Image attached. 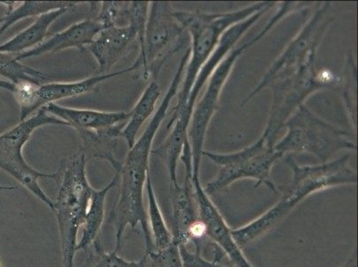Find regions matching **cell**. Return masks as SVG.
Here are the masks:
<instances>
[{
  "mask_svg": "<svg viewBox=\"0 0 358 267\" xmlns=\"http://www.w3.org/2000/svg\"><path fill=\"white\" fill-rule=\"evenodd\" d=\"M188 59L189 57L187 55L182 57L173 80L169 85L157 110H155L154 116L140 138L136 139L134 145L129 149L124 162L117 172L120 182V191L108 219V223L115 227V252L117 253L122 249L123 234L128 226L131 227L133 230H136L138 226H141L145 242V253L154 250L148 214L143 198L146 178L150 172V154H152V143L156 134L167 115L172 100L178 93Z\"/></svg>",
  "mask_w": 358,
  "mask_h": 267,
  "instance_id": "obj_1",
  "label": "cell"
},
{
  "mask_svg": "<svg viewBox=\"0 0 358 267\" xmlns=\"http://www.w3.org/2000/svg\"><path fill=\"white\" fill-rule=\"evenodd\" d=\"M350 155L321 164L301 166L291 155L285 164L292 171V178L278 191L282 195L274 206L245 226L232 229L234 240L241 249L248 247L278 226L299 204L312 194L341 185H356L357 171L350 165Z\"/></svg>",
  "mask_w": 358,
  "mask_h": 267,
  "instance_id": "obj_2",
  "label": "cell"
},
{
  "mask_svg": "<svg viewBox=\"0 0 358 267\" xmlns=\"http://www.w3.org/2000/svg\"><path fill=\"white\" fill-rule=\"evenodd\" d=\"M276 2L254 3L239 10L220 13L174 10L175 17L188 31L192 38L190 59L185 67V80L178 93V103L173 109L171 119H174L187 106L188 99L195 80L210 55L220 41L224 31L232 26L247 20L250 16L265 8H271Z\"/></svg>",
  "mask_w": 358,
  "mask_h": 267,
  "instance_id": "obj_3",
  "label": "cell"
},
{
  "mask_svg": "<svg viewBox=\"0 0 358 267\" xmlns=\"http://www.w3.org/2000/svg\"><path fill=\"white\" fill-rule=\"evenodd\" d=\"M87 154L79 150L57 173L58 191L54 212L59 227L64 267H74L78 233L89 210L95 189L87 177Z\"/></svg>",
  "mask_w": 358,
  "mask_h": 267,
  "instance_id": "obj_4",
  "label": "cell"
},
{
  "mask_svg": "<svg viewBox=\"0 0 358 267\" xmlns=\"http://www.w3.org/2000/svg\"><path fill=\"white\" fill-rule=\"evenodd\" d=\"M306 6L307 4L305 2H282L280 4L279 10L275 13L265 27L246 43L230 51L229 55L224 58L219 66L210 75L203 96H201L199 102L195 103L193 113H192L189 129H188V139H189L192 158H193V177H200L201 159L204 151V140L208 127L219 107L221 92L233 71L234 64L247 48L252 47L265 37L276 24H278L286 16L298 11L299 9L304 8Z\"/></svg>",
  "mask_w": 358,
  "mask_h": 267,
  "instance_id": "obj_5",
  "label": "cell"
},
{
  "mask_svg": "<svg viewBox=\"0 0 358 267\" xmlns=\"http://www.w3.org/2000/svg\"><path fill=\"white\" fill-rule=\"evenodd\" d=\"M341 78L328 70H319L315 63L299 67L276 77L269 87L272 101L268 122L262 136L266 144L274 147L278 134L295 110L305 104L312 94L337 86Z\"/></svg>",
  "mask_w": 358,
  "mask_h": 267,
  "instance_id": "obj_6",
  "label": "cell"
},
{
  "mask_svg": "<svg viewBox=\"0 0 358 267\" xmlns=\"http://www.w3.org/2000/svg\"><path fill=\"white\" fill-rule=\"evenodd\" d=\"M284 128L287 133L274 145L275 151L284 157L292 154H310L327 162L341 150H357L350 133L324 122L305 104L289 117Z\"/></svg>",
  "mask_w": 358,
  "mask_h": 267,
  "instance_id": "obj_7",
  "label": "cell"
},
{
  "mask_svg": "<svg viewBox=\"0 0 358 267\" xmlns=\"http://www.w3.org/2000/svg\"><path fill=\"white\" fill-rule=\"evenodd\" d=\"M203 156L219 166L216 178L203 187L209 196L220 193L241 179H253L256 181L254 189L265 185L273 193L278 194V188L270 175L273 166L284 156L266 144L262 136L238 152L217 154L203 151Z\"/></svg>",
  "mask_w": 358,
  "mask_h": 267,
  "instance_id": "obj_8",
  "label": "cell"
},
{
  "mask_svg": "<svg viewBox=\"0 0 358 267\" xmlns=\"http://www.w3.org/2000/svg\"><path fill=\"white\" fill-rule=\"evenodd\" d=\"M48 125L67 126L61 120L50 115L44 108L38 110L18 125L0 135V168L14 178L22 187L54 210V201L45 194L38 184L41 178H57V173H43L31 168L25 161L22 150L35 130Z\"/></svg>",
  "mask_w": 358,
  "mask_h": 267,
  "instance_id": "obj_9",
  "label": "cell"
},
{
  "mask_svg": "<svg viewBox=\"0 0 358 267\" xmlns=\"http://www.w3.org/2000/svg\"><path fill=\"white\" fill-rule=\"evenodd\" d=\"M174 10L169 2H150L144 44L132 65L135 70L142 68L145 80L156 77L165 60L184 48L185 30Z\"/></svg>",
  "mask_w": 358,
  "mask_h": 267,
  "instance_id": "obj_10",
  "label": "cell"
},
{
  "mask_svg": "<svg viewBox=\"0 0 358 267\" xmlns=\"http://www.w3.org/2000/svg\"><path fill=\"white\" fill-rule=\"evenodd\" d=\"M334 20L335 17L331 13V2L318 3L311 18L276 58L258 86L243 101L242 106H245L257 94L269 87L279 75L298 69L306 64L315 63L318 48Z\"/></svg>",
  "mask_w": 358,
  "mask_h": 267,
  "instance_id": "obj_11",
  "label": "cell"
},
{
  "mask_svg": "<svg viewBox=\"0 0 358 267\" xmlns=\"http://www.w3.org/2000/svg\"><path fill=\"white\" fill-rule=\"evenodd\" d=\"M136 71L130 66L116 73L96 75L83 80L73 82H50L36 86V85H22L15 87L14 92L16 101L20 106V120H24L38 110L57 101L73 99L83 94L92 92L103 81L120 76V75Z\"/></svg>",
  "mask_w": 358,
  "mask_h": 267,
  "instance_id": "obj_12",
  "label": "cell"
},
{
  "mask_svg": "<svg viewBox=\"0 0 358 267\" xmlns=\"http://www.w3.org/2000/svg\"><path fill=\"white\" fill-rule=\"evenodd\" d=\"M171 200L172 213V239L178 246L187 247L194 243L199 254L201 243L206 239L203 222L200 220L195 200L193 177L185 175L184 184L172 185Z\"/></svg>",
  "mask_w": 358,
  "mask_h": 267,
  "instance_id": "obj_13",
  "label": "cell"
},
{
  "mask_svg": "<svg viewBox=\"0 0 358 267\" xmlns=\"http://www.w3.org/2000/svg\"><path fill=\"white\" fill-rule=\"evenodd\" d=\"M193 185L198 213L208 240L219 247L223 255L229 257L236 267H254L234 240L232 229L224 219L219 208L211 201L210 196L205 193L200 177H193Z\"/></svg>",
  "mask_w": 358,
  "mask_h": 267,
  "instance_id": "obj_14",
  "label": "cell"
},
{
  "mask_svg": "<svg viewBox=\"0 0 358 267\" xmlns=\"http://www.w3.org/2000/svg\"><path fill=\"white\" fill-rule=\"evenodd\" d=\"M135 40H138V34L131 25H113L103 29L90 45V52L99 64V73H110L112 68L128 53Z\"/></svg>",
  "mask_w": 358,
  "mask_h": 267,
  "instance_id": "obj_15",
  "label": "cell"
},
{
  "mask_svg": "<svg viewBox=\"0 0 358 267\" xmlns=\"http://www.w3.org/2000/svg\"><path fill=\"white\" fill-rule=\"evenodd\" d=\"M50 115L80 132L102 133L118 128L129 119V113L70 108L57 103L43 107Z\"/></svg>",
  "mask_w": 358,
  "mask_h": 267,
  "instance_id": "obj_16",
  "label": "cell"
},
{
  "mask_svg": "<svg viewBox=\"0 0 358 267\" xmlns=\"http://www.w3.org/2000/svg\"><path fill=\"white\" fill-rule=\"evenodd\" d=\"M105 29L96 19H86L70 26L66 30L52 36L48 41L30 51L15 55L16 59L22 61L28 58L41 57L45 54L76 48L83 52L86 45L92 44L96 35Z\"/></svg>",
  "mask_w": 358,
  "mask_h": 267,
  "instance_id": "obj_17",
  "label": "cell"
},
{
  "mask_svg": "<svg viewBox=\"0 0 358 267\" xmlns=\"http://www.w3.org/2000/svg\"><path fill=\"white\" fill-rule=\"evenodd\" d=\"M270 8L263 9V10L256 13L255 15L250 16L247 20L241 22L239 24L232 26L229 30L224 31V34L221 37L219 44L215 48L213 53L210 55L209 59L201 68L199 73L197 75L196 80L194 84L193 89L191 90L189 99H188L187 106L185 110L189 113H193L194 107L196 103L198 94L203 89L204 84L207 82L208 80L213 74L216 68L219 66L221 62L227 57L231 50H233L234 45L237 43L240 38L245 34L249 28L255 24L263 15L269 10Z\"/></svg>",
  "mask_w": 358,
  "mask_h": 267,
  "instance_id": "obj_18",
  "label": "cell"
},
{
  "mask_svg": "<svg viewBox=\"0 0 358 267\" xmlns=\"http://www.w3.org/2000/svg\"><path fill=\"white\" fill-rule=\"evenodd\" d=\"M192 114L183 112L168 123L167 129H171L167 138L158 148L152 150V154L162 159L167 167L169 180L172 185H178L177 168L185 146L190 144L188 139V129Z\"/></svg>",
  "mask_w": 358,
  "mask_h": 267,
  "instance_id": "obj_19",
  "label": "cell"
},
{
  "mask_svg": "<svg viewBox=\"0 0 358 267\" xmlns=\"http://www.w3.org/2000/svg\"><path fill=\"white\" fill-rule=\"evenodd\" d=\"M73 8H64L41 15L36 18L34 24L15 35L11 40L0 45V52L19 55L30 51L43 43L48 29L62 15L66 14Z\"/></svg>",
  "mask_w": 358,
  "mask_h": 267,
  "instance_id": "obj_20",
  "label": "cell"
},
{
  "mask_svg": "<svg viewBox=\"0 0 358 267\" xmlns=\"http://www.w3.org/2000/svg\"><path fill=\"white\" fill-rule=\"evenodd\" d=\"M159 96L161 89L159 85L155 81H152L140 96L134 108L130 110L129 119L120 132V138L125 140L129 149L134 145L140 129L155 113L156 103Z\"/></svg>",
  "mask_w": 358,
  "mask_h": 267,
  "instance_id": "obj_21",
  "label": "cell"
},
{
  "mask_svg": "<svg viewBox=\"0 0 358 267\" xmlns=\"http://www.w3.org/2000/svg\"><path fill=\"white\" fill-rule=\"evenodd\" d=\"M119 182V174H115L113 180L101 190L94 191L92 200H91L89 210L85 217L84 223L81 226L80 240L78 243V250H86L92 245L96 239H99L101 227L105 219V207L107 194L115 187Z\"/></svg>",
  "mask_w": 358,
  "mask_h": 267,
  "instance_id": "obj_22",
  "label": "cell"
},
{
  "mask_svg": "<svg viewBox=\"0 0 358 267\" xmlns=\"http://www.w3.org/2000/svg\"><path fill=\"white\" fill-rule=\"evenodd\" d=\"M79 2L71 1H24V2H0L4 5L6 13L0 19V36L4 34L11 26L16 22L29 17H38L48 12L57 10L64 8H73Z\"/></svg>",
  "mask_w": 358,
  "mask_h": 267,
  "instance_id": "obj_23",
  "label": "cell"
},
{
  "mask_svg": "<svg viewBox=\"0 0 358 267\" xmlns=\"http://www.w3.org/2000/svg\"><path fill=\"white\" fill-rule=\"evenodd\" d=\"M0 78L15 85H40L47 83L50 78L41 71L22 64L16 59L15 55L0 52Z\"/></svg>",
  "mask_w": 358,
  "mask_h": 267,
  "instance_id": "obj_24",
  "label": "cell"
},
{
  "mask_svg": "<svg viewBox=\"0 0 358 267\" xmlns=\"http://www.w3.org/2000/svg\"><path fill=\"white\" fill-rule=\"evenodd\" d=\"M145 187L148 199L149 226L152 243H154V250H164L171 245L173 239H172L171 231H169L166 224L161 208L159 207L150 172L146 178Z\"/></svg>",
  "mask_w": 358,
  "mask_h": 267,
  "instance_id": "obj_25",
  "label": "cell"
},
{
  "mask_svg": "<svg viewBox=\"0 0 358 267\" xmlns=\"http://www.w3.org/2000/svg\"><path fill=\"white\" fill-rule=\"evenodd\" d=\"M86 252V259L80 267H150L145 255L139 261H128L120 257L115 250L106 252L99 238L87 247Z\"/></svg>",
  "mask_w": 358,
  "mask_h": 267,
  "instance_id": "obj_26",
  "label": "cell"
},
{
  "mask_svg": "<svg viewBox=\"0 0 358 267\" xmlns=\"http://www.w3.org/2000/svg\"><path fill=\"white\" fill-rule=\"evenodd\" d=\"M145 255L148 257L150 267H185L179 247L174 243L166 249L152 250Z\"/></svg>",
  "mask_w": 358,
  "mask_h": 267,
  "instance_id": "obj_27",
  "label": "cell"
},
{
  "mask_svg": "<svg viewBox=\"0 0 358 267\" xmlns=\"http://www.w3.org/2000/svg\"><path fill=\"white\" fill-rule=\"evenodd\" d=\"M126 2L105 1L101 3L99 15L96 17L103 27L116 25V21L120 16H123Z\"/></svg>",
  "mask_w": 358,
  "mask_h": 267,
  "instance_id": "obj_28",
  "label": "cell"
},
{
  "mask_svg": "<svg viewBox=\"0 0 358 267\" xmlns=\"http://www.w3.org/2000/svg\"><path fill=\"white\" fill-rule=\"evenodd\" d=\"M179 252L185 267H224L220 263L205 259L199 254L190 252L185 246L179 247Z\"/></svg>",
  "mask_w": 358,
  "mask_h": 267,
  "instance_id": "obj_29",
  "label": "cell"
},
{
  "mask_svg": "<svg viewBox=\"0 0 358 267\" xmlns=\"http://www.w3.org/2000/svg\"><path fill=\"white\" fill-rule=\"evenodd\" d=\"M338 267H357V249H355L351 255L348 257L346 261Z\"/></svg>",
  "mask_w": 358,
  "mask_h": 267,
  "instance_id": "obj_30",
  "label": "cell"
},
{
  "mask_svg": "<svg viewBox=\"0 0 358 267\" xmlns=\"http://www.w3.org/2000/svg\"><path fill=\"white\" fill-rule=\"evenodd\" d=\"M0 89L10 91V92L14 94L15 90V85L8 82V81L0 79Z\"/></svg>",
  "mask_w": 358,
  "mask_h": 267,
  "instance_id": "obj_31",
  "label": "cell"
},
{
  "mask_svg": "<svg viewBox=\"0 0 358 267\" xmlns=\"http://www.w3.org/2000/svg\"><path fill=\"white\" fill-rule=\"evenodd\" d=\"M16 187H4V185H0V192L1 191H14Z\"/></svg>",
  "mask_w": 358,
  "mask_h": 267,
  "instance_id": "obj_32",
  "label": "cell"
}]
</instances>
